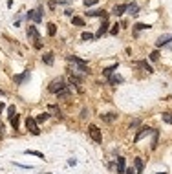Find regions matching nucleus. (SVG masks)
Here are the masks:
<instances>
[{
  "label": "nucleus",
  "mask_w": 172,
  "mask_h": 174,
  "mask_svg": "<svg viewBox=\"0 0 172 174\" xmlns=\"http://www.w3.org/2000/svg\"><path fill=\"white\" fill-rule=\"evenodd\" d=\"M68 62H71L73 66H75V72H79V73H88V62L79 59V57H75V55H68Z\"/></svg>",
  "instance_id": "f257e3e1"
},
{
  "label": "nucleus",
  "mask_w": 172,
  "mask_h": 174,
  "mask_svg": "<svg viewBox=\"0 0 172 174\" xmlns=\"http://www.w3.org/2000/svg\"><path fill=\"white\" fill-rule=\"evenodd\" d=\"M66 86H68V83L64 81V77H57V79H53V81L50 83V86H48V92L57 95L60 90H64V88H66Z\"/></svg>",
  "instance_id": "f03ea898"
},
{
  "label": "nucleus",
  "mask_w": 172,
  "mask_h": 174,
  "mask_svg": "<svg viewBox=\"0 0 172 174\" xmlns=\"http://www.w3.org/2000/svg\"><path fill=\"white\" fill-rule=\"evenodd\" d=\"M88 134H90V137L95 141V143H101L103 141V134H101L97 125H88Z\"/></svg>",
  "instance_id": "7ed1b4c3"
},
{
  "label": "nucleus",
  "mask_w": 172,
  "mask_h": 174,
  "mask_svg": "<svg viewBox=\"0 0 172 174\" xmlns=\"http://www.w3.org/2000/svg\"><path fill=\"white\" fill-rule=\"evenodd\" d=\"M26 128H28L33 136H39V134H40V128H39V123L35 121V117H28V119H26Z\"/></svg>",
  "instance_id": "20e7f679"
},
{
  "label": "nucleus",
  "mask_w": 172,
  "mask_h": 174,
  "mask_svg": "<svg viewBox=\"0 0 172 174\" xmlns=\"http://www.w3.org/2000/svg\"><path fill=\"white\" fill-rule=\"evenodd\" d=\"M26 18L33 20V22H40V20H42V6H39L37 9H33V11L26 13Z\"/></svg>",
  "instance_id": "39448f33"
},
{
  "label": "nucleus",
  "mask_w": 172,
  "mask_h": 174,
  "mask_svg": "<svg viewBox=\"0 0 172 174\" xmlns=\"http://www.w3.org/2000/svg\"><path fill=\"white\" fill-rule=\"evenodd\" d=\"M154 130H156V128H150V126H141V128H139V132L136 134L134 141H136V143H137V141H141L143 137H146V136H150V134H154Z\"/></svg>",
  "instance_id": "423d86ee"
},
{
  "label": "nucleus",
  "mask_w": 172,
  "mask_h": 174,
  "mask_svg": "<svg viewBox=\"0 0 172 174\" xmlns=\"http://www.w3.org/2000/svg\"><path fill=\"white\" fill-rule=\"evenodd\" d=\"M26 33H28V39L35 40V42H40V33H39V29H37L35 26H28Z\"/></svg>",
  "instance_id": "0eeeda50"
},
{
  "label": "nucleus",
  "mask_w": 172,
  "mask_h": 174,
  "mask_svg": "<svg viewBox=\"0 0 172 174\" xmlns=\"http://www.w3.org/2000/svg\"><path fill=\"white\" fill-rule=\"evenodd\" d=\"M168 42H172V33H165V35H161V37L156 40V46H157V48H161V46L168 44Z\"/></svg>",
  "instance_id": "6e6552de"
},
{
  "label": "nucleus",
  "mask_w": 172,
  "mask_h": 174,
  "mask_svg": "<svg viewBox=\"0 0 172 174\" xmlns=\"http://www.w3.org/2000/svg\"><path fill=\"white\" fill-rule=\"evenodd\" d=\"M126 9H128V4H117V6L114 7V11H112V13H114L115 17H121V15L126 13Z\"/></svg>",
  "instance_id": "1a4fd4ad"
},
{
  "label": "nucleus",
  "mask_w": 172,
  "mask_h": 174,
  "mask_svg": "<svg viewBox=\"0 0 172 174\" xmlns=\"http://www.w3.org/2000/svg\"><path fill=\"white\" fill-rule=\"evenodd\" d=\"M86 15H88V17H101L103 20H106V18H108V13H106L104 9H95V11H88Z\"/></svg>",
  "instance_id": "9d476101"
},
{
  "label": "nucleus",
  "mask_w": 172,
  "mask_h": 174,
  "mask_svg": "<svg viewBox=\"0 0 172 174\" xmlns=\"http://www.w3.org/2000/svg\"><path fill=\"white\" fill-rule=\"evenodd\" d=\"M28 79H29V70H26V72H22L20 75H17V77H15V83H17V84H24Z\"/></svg>",
  "instance_id": "9b49d317"
},
{
  "label": "nucleus",
  "mask_w": 172,
  "mask_h": 174,
  "mask_svg": "<svg viewBox=\"0 0 172 174\" xmlns=\"http://www.w3.org/2000/svg\"><path fill=\"white\" fill-rule=\"evenodd\" d=\"M108 28H110V24H108V18H106V20H103V24H101V28H99L95 37H103L104 33H108Z\"/></svg>",
  "instance_id": "f8f14e48"
},
{
  "label": "nucleus",
  "mask_w": 172,
  "mask_h": 174,
  "mask_svg": "<svg viewBox=\"0 0 172 174\" xmlns=\"http://www.w3.org/2000/svg\"><path fill=\"white\" fill-rule=\"evenodd\" d=\"M101 119L104 123H114L115 119H117V114H114V112H110V114H101Z\"/></svg>",
  "instance_id": "ddd939ff"
},
{
  "label": "nucleus",
  "mask_w": 172,
  "mask_h": 174,
  "mask_svg": "<svg viewBox=\"0 0 172 174\" xmlns=\"http://www.w3.org/2000/svg\"><path fill=\"white\" fill-rule=\"evenodd\" d=\"M68 84H75V86H81V84H82V77H79V75L71 73V75H70V79H68Z\"/></svg>",
  "instance_id": "4468645a"
},
{
  "label": "nucleus",
  "mask_w": 172,
  "mask_h": 174,
  "mask_svg": "<svg viewBox=\"0 0 172 174\" xmlns=\"http://www.w3.org/2000/svg\"><path fill=\"white\" fill-rule=\"evenodd\" d=\"M117 161V172H119V174H125V170H126V165H125V158H117L115 159Z\"/></svg>",
  "instance_id": "2eb2a0df"
},
{
  "label": "nucleus",
  "mask_w": 172,
  "mask_h": 174,
  "mask_svg": "<svg viewBox=\"0 0 172 174\" xmlns=\"http://www.w3.org/2000/svg\"><path fill=\"white\" fill-rule=\"evenodd\" d=\"M126 13H128V15H132V17H134V15H137V13H139V6H137L136 2L128 4V9H126Z\"/></svg>",
  "instance_id": "dca6fc26"
},
{
  "label": "nucleus",
  "mask_w": 172,
  "mask_h": 174,
  "mask_svg": "<svg viewBox=\"0 0 172 174\" xmlns=\"http://www.w3.org/2000/svg\"><path fill=\"white\" fill-rule=\"evenodd\" d=\"M42 62L48 64V66H51V64H53V53H51V51L44 53V55H42Z\"/></svg>",
  "instance_id": "f3484780"
},
{
  "label": "nucleus",
  "mask_w": 172,
  "mask_h": 174,
  "mask_svg": "<svg viewBox=\"0 0 172 174\" xmlns=\"http://www.w3.org/2000/svg\"><path fill=\"white\" fill-rule=\"evenodd\" d=\"M9 123H11L13 130H18V125H20V116H18V114H15L11 119H9Z\"/></svg>",
  "instance_id": "a211bd4d"
},
{
  "label": "nucleus",
  "mask_w": 172,
  "mask_h": 174,
  "mask_svg": "<svg viewBox=\"0 0 172 174\" xmlns=\"http://www.w3.org/2000/svg\"><path fill=\"white\" fill-rule=\"evenodd\" d=\"M48 119H50V114L48 112H42V114H39L37 117H35V121L40 125V123H44V121H48Z\"/></svg>",
  "instance_id": "6ab92c4d"
},
{
  "label": "nucleus",
  "mask_w": 172,
  "mask_h": 174,
  "mask_svg": "<svg viewBox=\"0 0 172 174\" xmlns=\"http://www.w3.org/2000/svg\"><path fill=\"white\" fill-rule=\"evenodd\" d=\"M117 66H119V64L115 62V64H112V66H108V68H104V70H103V75H106V77H110V75L114 73V70H117Z\"/></svg>",
  "instance_id": "aec40b11"
},
{
  "label": "nucleus",
  "mask_w": 172,
  "mask_h": 174,
  "mask_svg": "<svg viewBox=\"0 0 172 174\" xmlns=\"http://www.w3.org/2000/svg\"><path fill=\"white\" fill-rule=\"evenodd\" d=\"M136 66H141V68H145L148 73H152L154 70H152V66H150V64L146 62V61H139V62H136Z\"/></svg>",
  "instance_id": "412c9836"
},
{
  "label": "nucleus",
  "mask_w": 172,
  "mask_h": 174,
  "mask_svg": "<svg viewBox=\"0 0 172 174\" xmlns=\"http://www.w3.org/2000/svg\"><path fill=\"white\" fill-rule=\"evenodd\" d=\"M152 136H154V137H152V145H150V148L156 150V148H157V139H159V130H154Z\"/></svg>",
  "instance_id": "4be33fe9"
},
{
  "label": "nucleus",
  "mask_w": 172,
  "mask_h": 174,
  "mask_svg": "<svg viewBox=\"0 0 172 174\" xmlns=\"http://www.w3.org/2000/svg\"><path fill=\"white\" fill-rule=\"evenodd\" d=\"M48 35H50V37H55V35H57V26L53 24V22L48 24Z\"/></svg>",
  "instance_id": "5701e85b"
},
{
  "label": "nucleus",
  "mask_w": 172,
  "mask_h": 174,
  "mask_svg": "<svg viewBox=\"0 0 172 174\" xmlns=\"http://www.w3.org/2000/svg\"><path fill=\"white\" fill-rule=\"evenodd\" d=\"M57 97H59V99H66V97H70V86H66L64 90H60L57 94Z\"/></svg>",
  "instance_id": "b1692460"
},
{
  "label": "nucleus",
  "mask_w": 172,
  "mask_h": 174,
  "mask_svg": "<svg viewBox=\"0 0 172 174\" xmlns=\"http://www.w3.org/2000/svg\"><path fill=\"white\" fill-rule=\"evenodd\" d=\"M108 81H110V84H119V83H123V77L121 75H110Z\"/></svg>",
  "instance_id": "393cba45"
},
{
  "label": "nucleus",
  "mask_w": 172,
  "mask_h": 174,
  "mask_svg": "<svg viewBox=\"0 0 172 174\" xmlns=\"http://www.w3.org/2000/svg\"><path fill=\"white\" fill-rule=\"evenodd\" d=\"M71 24L73 26H84V18H81V17H71Z\"/></svg>",
  "instance_id": "a878e982"
},
{
  "label": "nucleus",
  "mask_w": 172,
  "mask_h": 174,
  "mask_svg": "<svg viewBox=\"0 0 172 174\" xmlns=\"http://www.w3.org/2000/svg\"><path fill=\"white\" fill-rule=\"evenodd\" d=\"M24 154H28V156H37V158H42V159H44V154L39 152V150H24Z\"/></svg>",
  "instance_id": "bb28decb"
},
{
  "label": "nucleus",
  "mask_w": 172,
  "mask_h": 174,
  "mask_svg": "<svg viewBox=\"0 0 172 174\" xmlns=\"http://www.w3.org/2000/svg\"><path fill=\"white\" fill-rule=\"evenodd\" d=\"M134 163H136L137 174H141V172H143V159H141V158H136V161H134Z\"/></svg>",
  "instance_id": "cd10ccee"
},
{
  "label": "nucleus",
  "mask_w": 172,
  "mask_h": 174,
  "mask_svg": "<svg viewBox=\"0 0 172 174\" xmlns=\"http://www.w3.org/2000/svg\"><path fill=\"white\" fill-rule=\"evenodd\" d=\"M134 28H136V31H143V29H150L152 26H150V24H141V22H137Z\"/></svg>",
  "instance_id": "c85d7f7f"
},
{
  "label": "nucleus",
  "mask_w": 172,
  "mask_h": 174,
  "mask_svg": "<svg viewBox=\"0 0 172 174\" xmlns=\"http://www.w3.org/2000/svg\"><path fill=\"white\" fill-rule=\"evenodd\" d=\"M161 117H163V121L165 123H168V125H172V114H168V112H165L163 116H161Z\"/></svg>",
  "instance_id": "c756f323"
},
{
  "label": "nucleus",
  "mask_w": 172,
  "mask_h": 174,
  "mask_svg": "<svg viewBox=\"0 0 172 174\" xmlns=\"http://www.w3.org/2000/svg\"><path fill=\"white\" fill-rule=\"evenodd\" d=\"M17 114V110H15V106H7V119H11L13 116Z\"/></svg>",
  "instance_id": "7c9ffc66"
},
{
  "label": "nucleus",
  "mask_w": 172,
  "mask_h": 174,
  "mask_svg": "<svg viewBox=\"0 0 172 174\" xmlns=\"http://www.w3.org/2000/svg\"><path fill=\"white\" fill-rule=\"evenodd\" d=\"M81 39H82V40H92V39H93V35L90 33V31H84V33L81 35Z\"/></svg>",
  "instance_id": "2f4dec72"
},
{
  "label": "nucleus",
  "mask_w": 172,
  "mask_h": 174,
  "mask_svg": "<svg viewBox=\"0 0 172 174\" xmlns=\"http://www.w3.org/2000/svg\"><path fill=\"white\" fill-rule=\"evenodd\" d=\"M82 2H84V6H86V7H90V6H95V4L99 2V0H82Z\"/></svg>",
  "instance_id": "473e14b6"
},
{
  "label": "nucleus",
  "mask_w": 172,
  "mask_h": 174,
  "mask_svg": "<svg viewBox=\"0 0 172 174\" xmlns=\"http://www.w3.org/2000/svg\"><path fill=\"white\" fill-rule=\"evenodd\" d=\"M159 59V53L157 51H152V53H150V61H152V62H156Z\"/></svg>",
  "instance_id": "72a5a7b5"
},
{
  "label": "nucleus",
  "mask_w": 172,
  "mask_h": 174,
  "mask_svg": "<svg viewBox=\"0 0 172 174\" xmlns=\"http://www.w3.org/2000/svg\"><path fill=\"white\" fill-rule=\"evenodd\" d=\"M110 33H112V35H117V33H119V26L115 24V26H114V28L110 29Z\"/></svg>",
  "instance_id": "f704fd0d"
},
{
  "label": "nucleus",
  "mask_w": 172,
  "mask_h": 174,
  "mask_svg": "<svg viewBox=\"0 0 172 174\" xmlns=\"http://www.w3.org/2000/svg\"><path fill=\"white\" fill-rule=\"evenodd\" d=\"M66 17H73V9H66V13H64Z\"/></svg>",
  "instance_id": "c9c22d12"
},
{
  "label": "nucleus",
  "mask_w": 172,
  "mask_h": 174,
  "mask_svg": "<svg viewBox=\"0 0 172 174\" xmlns=\"http://www.w3.org/2000/svg\"><path fill=\"white\" fill-rule=\"evenodd\" d=\"M55 6H57V0H50V7L53 9V7H55Z\"/></svg>",
  "instance_id": "e433bc0d"
},
{
  "label": "nucleus",
  "mask_w": 172,
  "mask_h": 174,
  "mask_svg": "<svg viewBox=\"0 0 172 174\" xmlns=\"http://www.w3.org/2000/svg\"><path fill=\"white\" fill-rule=\"evenodd\" d=\"M137 125H139V121H137V119H136V121H132V123H130V128H136Z\"/></svg>",
  "instance_id": "4c0bfd02"
},
{
  "label": "nucleus",
  "mask_w": 172,
  "mask_h": 174,
  "mask_svg": "<svg viewBox=\"0 0 172 174\" xmlns=\"http://www.w3.org/2000/svg\"><path fill=\"white\" fill-rule=\"evenodd\" d=\"M86 114H88V110H86V108H82V112H81V117H86Z\"/></svg>",
  "instance_id": "58836bf2"
},
{
  "label": "nucleus",
  "mask_w": 172,
  "mask_h": 174,
  "mask_svg": "<svg viewBox=\"0 0 172 174\" xmlns=\"http://www.w3.org/2000/svg\"><path fill=\"white\" fill-rule=\"evenodd\" d=\"M4 108H6V105H4L2 101H0V114H2V112H4Z\"/></svg>",
  "instance_id": "ea45409f"
},
{
  "label": "nucleus",
  "mask_w": 172,
  "mask_h": 174,
  "mask_svg": "<svg viewBox=\"0 0 172 174\" xmlns=\"http://www.w3.org/2000/svg\"><path fill=\"white\" fill-rule=\"evenodd\" d=\"M125 174H136V172H134V169H126V170H125Z\"/></svg>",
  "instance_id": "a19ab883"
},
{
  "label": "nucleus",
  "mask_w": 172,
  "mask_h": 174,
  "mask_svg": "<svg viewBox=\"0 0 172 174\" xmlns=\"http://www.w3.org/2000/svg\"><path fill=\"white\" fill-rule=\"evenodd\" d=\"M0 95H4V92H2V90H0Z\"/></svg>",
  "instance_id": "79ce46f5"
}]
</instances>
